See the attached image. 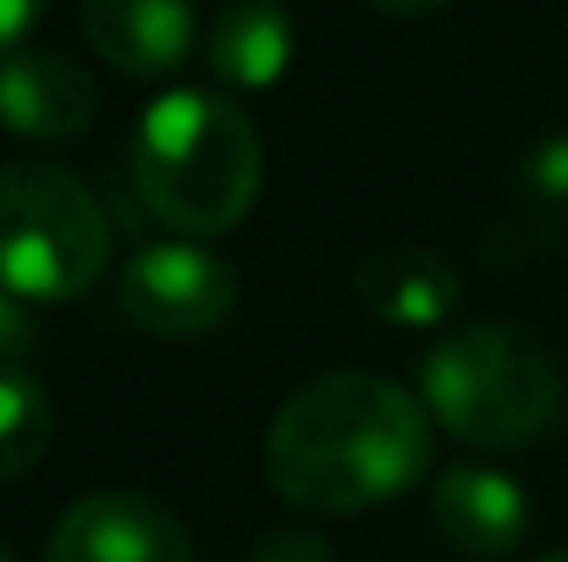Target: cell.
<instances>
[{
    "label": "cell",
    "mask_w": 568,
    "mask_h": 562,
    "mask_svg": "<svg viewBox=\"0 0 568 562\" xmlns=\"http://www.w3.org/2000/svg\"><path fill=\"white\" fill-rule=\"evenodd\" d=\"M359 298L386 326H442L458 304V270L430 248H386L365 259Z\"/></svg>",
    "instance_id": "8fae6325"
},
{
    "label": "cell",
    "mask_w": 568,
    "mask_h": 562,
    "mask_svg": "<svg viewBox=\"0 0 568 562\" xmlns=\"http://www.w3.org/2000/svg\"><path fill=\"white\" fill-rule=\"evenodd\" d=\"M541 562H568V546H564V552H547V558H541Z\"/></svg>",
    "instance_id": "ac0fdd59"
},
{
    "label": "cell",
    "mask_w": 568,
    "mask_h": 562,
    "mask_svg": "<svg viewBox=\"0 0 568 562\" xmlns=\"http://www.w3.org/2000/svg\"><path fill=\"white\" fill-rule=\"evenodd\" d=\"M210 72L226 89H271L293 61V17L276 0H226L210 22Z\"/></svg>",
    "instance_id": "30bf717a"
},
{
    "label": "cell",
    "mask_w": 568,
    "mask_h": 562,
    "mask_svg": "<svg viewBox=\"0 0 568 562\" xmlns=\"http://www.w3.org/2000/svg\"><path fill=\"white\" fill-rule=\"evenodd\" d=\"M0 562H17V552H11V546H6V541H0Z\"/></svg>",
    "instance_id": "d6986e66"
},
{
    "label": "cell",
    "mask_w": 568,
    "mask_h": 562,
    "mask_svg": "<svg viewBox=\"0 0 568 562\" xmlns=\"http://www.w3.org/2000/svg\"><path fill=\"white\" fill-rule=\"evenodd\" d=\"M44 6L50 0H0V55H11L33 33V22L44 17Z\"/></svg>",
    "instance_id": "2e32d148"
},
{
    "label": "cell",
    "mask_w": 568,
    "mask_h": 562,
    "mask_svg": "<svg viewBox=\"0 0 568 562\" xmlns=\"http://www.w3.org/2000/svg\"><path fill=\"white\" fill-rule=\"evenodd\" d=\"M419 402L458 441L486 452H514L558 430L564 370L519 326H464L425 354Z\"/></svg>",
    "instance_id": "3957f363"
},
{
    "label": "cell",
    "mask_w": 568,
    "mask_h": 562,
    "mask_svg": "<svg viewBox=\"0 0 568 562\" xmlns=\"http://www.w3.org/2000/svg\"><path fill=\"white\" fill-rule=\"evenodd\" d=\"M430 408L359 370L298 386L265 430V480L298 513H365L430 469Z\"/></svg>",
    "instance_id": "6da1fadb"
},
{
    "label": "cell",
    "mask_w": 568,
    "mask_h": 562,
    "mask_svg": "<svg viewBox=\"0 0 568 562\" xmlns=\"http://www.w3.org/2000/svg\"><path fill=\"white\" fill-rule=\"evenodd\" d=\"M111 259V226L100 198L67 166L11 161L0 166V287L22 304L83 298Z\"/></svg>",
    "instance_id": "277c9868"
},
{
    "label": "cell",
    "mask_w": 568,
    "mask_h": 562,
    "mask_svg": "<svg viewBox=\"0 0 568 562\" xmlns=\"http://www.w3.org/2000/svg\"><path fill=\"white\" fill-rule=\"evenodd\" d=\"M122 309L139 331L161 343L210 337L237 309V270L189 237L139 248L122 270Z\"/></svg>",
    "instance_id": "5b68a950"
},
{
    "label": "cell",
    "mask_w": 568,
    "mask_h": 562,
    "mask_svg": "<svg viewBox=\"0 0 568 562\" xmlns=\"http://www.w3.org/2000/svg\"><path fill=\"white\" fill-rule=\"evenodd\" d=\"M33 348H39V326H33V315L22 309L17 293L0 287V375H17L28 359H33Z\"/></svg>",
    "instance_id": "4fadbf2b"
},
{
    "label": "cell",
    "mask_w": 568,
    "mask_h": 562,
    "mask_svg": "<svg viewBox=\"0 0 568 562\" xmlns=\"http://www.w3.org/2000/svg\"><path fill=\"white\" fill-rule=\"evenodd\" d=\"M44 562H193V535L144 491H94L61 513Z\"/></svg>",
    "instance_id": "8992f818"
},
{
    "label": "cell",
    "mask_w": 568,
    "mask_h": 562,
    "mask_svg": "<svg viewBox=\"0 0 568 562\" xmlns=\"http://www.w3.org/2000/svg\"><path fill=\"white\" fill-rule=\"evenodd\" d=\"M430 519H436V535L469 562H497L508 552L525 546L530 535V497L514 474L503 469H486V463H458L436 480L430 491Z\"/></svg>",
    "instance_id": "52a82bcc"
},
{
    "label": "cell",
    "mask_w": 568,
    "mask_h": 562,
    "mask_svg": "<svg viewBox=\"0 0 568 562\" xmlns=\"http://www.w3.org/2000/svg\"><path fill=\"white\" fill-rule=\"evenodd\" d=\"M376 11H386V17H403V22H414V17H430V11H442L447 0H371Z\"/></svg>",
    "instance_id": "e0dca14e"
},
{
    "label": "cell",
    "mask_w": 568,
    "mask_h": 562,
    "mask_svg": "<svg viewBox=\"0 0 568 562\" xmlns=\"http://www.w3.org/2000/svg\"><path fill=\"white\" fill-rule=\"evenodd\" d=\"M100 111L94 78L61 50H11L0 55V127L33 144L78 139Z\"/></svg>",
    "instance_id": "ba28073f"
},
{
    "label": "cell",
    "mask_w": 568,
    "mask_h": 562,
    "mask_svg": "<svg viewBox=\"0 0 568 562\" xmlns=\"http://www.w3.org/2000/svg\"><path fill=\"white\" fill-rule=\"evenodd\" d=\"M133 177L172 232L221 237L254 210L265 150L254 122L226 94L172 89L133 127Z\"/></svg>",
    "instance_id": "7a4b0ae2"
},
{
    "label": "cell",
    "mask_w": 568,
    "mask_h": 562,
    "mask_svg": "<svg viewBox=\"0 0 568 562\" xmlns=\"http://www.w3.org/2000/svg\"><path fill=\"white\" fill-rule=\"evenodd\" d=\"M525 187H530V198L568 204V139H547V144L530 150V161H525Z\"/></svg>",
    "instance_id": "5bb4252c"
},
{
    "label": "cell",
    "mask_w": 568,
    "mask_h": 562,
    "mask_svg": "<svg viewBox=\"0 0 568 562\" xmlns=\"http://www.w3.org/2000/svg\"><path fill=\"white\" fill-rule=\"evenodd\" d=\"M50 436H55L50 391L28 370L0 375V486L33 474L44 447H50Z\"/></svg>",
    "instance_id": "7c38bea8"
},
{
    "label": "cell",
    "mask_w": 568,
    "mask_h": 562,
    "mask_svg": "<svg viewBox=\"0 0 568 562\" xmlns=\"http://www.w3.org/2000/svg\"><path fill=\"white\" fill-rule=\"evenodd\" d=\"M89 50L128 78H166L193 50V0H83Z\"/></svg>",
    "instance_id": "9c48e42d"
},
{
    "label": "cell",
    "mask_w": 568,
    "mask_h": 562,
    "mask_svg": "<svg viewBox=\"0 0 568 562\" xmlns=\"http://www.w3.org/2000/svg\"><path fill=\"white\" fill-rule=\"evenodd\" d=\"M248 562H337V558H332L326 535H315V530H271V535L254 541Z\"/></svg>",
    "instance_id": "9a60e30c"
}]
</instances>
